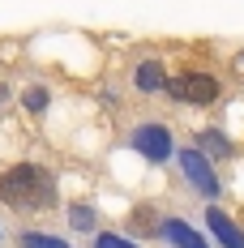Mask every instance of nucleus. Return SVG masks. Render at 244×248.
<instances>
[{"label":"nucleus","mask_w":244,"mask_h":248,"mask_svg":"<svg viewBox=\"0 0 244 248\" xmlns=\"http://www.w3.org/2000/svg\"><path fill=\"white\" fill-rule=\"evenodd\" d=\"M48 90H43V86H30V90H26L22 94V103H26V111H34V116H39V111H48Z\"/></svg>","instance_id":"nucleus-9"},{"label":"nucleus","mask_w":244,"mask_h":248,"mask_svg":"<svg viewBox=\"0 0 244 248\" xmlns=\"http://www.w3.org/2000/svg\"><path fill=\"white\" fill-rule=\"evenodd\" d=\"M0 201L13 210H51L56 180L39 163H13L9 171H0Z\"/></svg>","instance_id":"nucleus-1"},{"label":"nucleus","mask_w":244,"mask_h":248,"mask_svg":"<svg viewBox=\"0 0 244 248\" xmlns=\"http://www.w3.org/2000/svg\"><path fill=\"white\" fill-rule=\"evenodd\" d=\"M69 218H73L77 231H95V210H90V205H73V210H69Z\"/></svg>","instance_id":"nucleus-10"},{"label":"nucleus","mask_w":244,"mask_h":248,"mask_svg":"<svg viewBox=\"0 0 244 248\" xmlns=\"http://www.w3.org/2000/svg\"><path fill=\"white\" fill-rule=\"evenodd\" d=\"M22 248H69L56 235H43V231H22Z\"/></svg>","instance_id":"nucleus-8"},{"label":"nucleus","mask_w":244,"mask_h":248,"mask_svg":"<svg viewBox=\"0 0 244 248\" xmlns=\"http://www.w3.org/2000/svg\"><path fill=\"white\" fill-rule=\"evenodd\" d=\"M133 86H137L142 94H159V90H167V73H163V64H159V60H142L137 73H133Z\"/></svg>","instance_id":"nucleus-7"},{"label":"nucleus","mask_w":244,"mask_h":248,"mask_svg":"<svg viewBox=\"0 0 244 248\" xmlns=\"http://www.w3.org/2000/svg\"><path fill=\"white\" fill-rule=\"evenodd\" d=\"M180 171H184V180L193 184L201 197H219V175H214V167H210V158L201 154V150H180Z\"/></svg>","instance_id":"nucleus-3"},{"label":"nucleus","mask_w":244,"mask_h":248,"mask_svg":"<svg viewBox=\"0 0 244 248\" xmlns=\"http://www.w3.org/2000/svg\"><path fill=\"white\" fill-rule=\"evenodd\" d=\"M95 248H137V244H129L124 235H112V231H103V235H95Z\"/></svg>","instance_id":"nucleus-11"},{"label":"nucleus","mask_w":244,"mask_h":248,"mask_svg":"<svg viewBox=\"0 0 244 248\" xmlns=\"http://www.w3.org/2000/svg\"><path fill=\"white\" fill-rule=\"evenodd\" d=\"M206 227L214 231V240H219L223 248H244V231L236 227V218H227L223 210L210 205V210H206Z\"/></svg>","instance_id":"nucleus-5"},{"label":"nucleus","mask_w":244,"mask_h":248,"mask_svg":"<svg viewBox=\"0 0 244 248\" xmlns=\"http://www.w3.org/2000/svg\"><path fill=\"white\" fill-rule=\"evenodd\" d=\"M167 94L180 103H193V107H206V103H214L223 94V86H219V77H210V73H180L167 81Z\"/></svg>","instance_id":"nucleus-2"},{"label":"nucleus","mask_w":244,"mask_h":248,"mask_svg":"<svg viewBox=\"0 0 244 248\" xmlns=\"http://www.w3.org/2000/svg\"><path fill=\"white\" fill-rule=\"evenodd\" d=\"M133 150L146 158V163H167L171 158V133L163 124H142L133 133Z\"/></svg>","instance_id":"nucleus-4"},{"label":"nucleus","mask_w":244,"mask_h":248,"mask_svg":"<svg viewBox=\"0 0 244 248\" xmlns=\"http://www.w3.org/2000/svg\"><path fill=\"white\" fill-rule=\"evenodd\" d=\"M163 240H167L171 248H210L184 218H167V223H163Z\"/></svg>","instance_id":"nucleus-6"},{"label":"nucleus","mask_w":244,"mask_h":248,"mask_svg":"<svg viewBox=\"0 0 244 248\" xmlns=\"http://www.w3.org/2000/svg\"><path fill=\"white\" fill-rule=\"evenodd\" d=\"M201 146H206V150H214V154H227V150H231L223 133H201Z\"/></svg>","instance_id":"nucleus-12"}]
</instances>
